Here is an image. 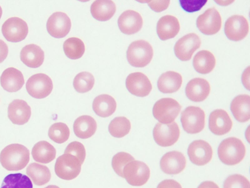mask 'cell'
I'll return each mask as SVG.
<instances>
[{"label": "cell", "mask_w": 250, "mask_h": 188, "mask_svg": "<svg viewBox=\"0 0 250 188\" xmlns=\"http://www.w3.org/2000/svg\"><path fill=\"white\" fill-rule=\"evenodd\" d=\"M30 159L29 150L24 145L14 143L6 146L0 153L2 166L9 171H18L24 168Z\"/></svg>", "instance_id": "1"}, {"label": "cell", "mask_w": 250, "mask_h": 188, "mask_svg": "<svg viewBox=\"0 0 250 188\" xmlns=\"http://www.w3.org/2000/svg\"><path fill=\"white\" fill-rule=\"evenodd\" d=\"M246 154V148L241 140L235 137L224 139L219 145L218 155L220 160L227 165L240 163Z\"/></svg>", "instance_id": "2"}, {"label": "cell", "mask_w": 250, "mask_h": 188, "mask_svg": "<svg viewBox=\"0 0 250 188\" xmlns=\"http://www.w3.org/2000/svg\"><path fill=\"white\" fill-rule=\"evenodd\" d=\"M153 55L151 45L144 40L132 42L128 47L126 57L128 63L132 66L144 67L151 61Z\"/></svg>", "instance_id": "3"}, {"label": "cell", "mask_w": 250, "mask_h": 188, "mask_svg": "<svg viewBox=\"0 0 250 188\" xmlns=\"http://www.w3.org/2000/svg\"><path fill=\"white\" fill-rule=\"evenodd\" d=\"M83 164L77 157L69 153H64L56 161L55 172L61 179L71 180L79 175Z\"/></svg>", "instance_id": "4"}, {"label": "cell", "mask_w": 250, "mask_h": 188, "mask_svg": "<svg viewBox=\"0 0 250 188\" xmlns=\"http://www.w3.org/2000/svg\"><path fill=\"white\" fill-rule=\"evenodd\" d=\"M181 105L172 98H162L154 104L152 113L160 123L169 124L174 121L181 110Z\"/></svg>", "instance_id": "5"}, {"label": "cell", "mask_w": 250, "mask_h": 188, "mask_svg": "<svg viewBox=\"0 0 250 188\" xmlns=\"http://www.w3.org/2000/svg\"><path fill=\"white\" fill-rule=\"evenodd\" d=\"M181 121L186 132L189 134L198 133L205 127V112L199 107L188 106L182 112Z\"/></svg>", "instance_id": "6"}, {"label": "cell", "mask_w": 250, "mask_h": 188, "mask_svg": "<svg viewBox=\"0 0 250 188\" xmlns=\"http://www.w3.org/2000/svg\"><path fill=\"white\" fill-rule=\"evenodd\" d=\"M150 169L145 163L134 160L127 163L123 169L124 178L133 186L145 185L150 177Z\"/></svg>", "instance_id": "7"}, {"label": "cell", "mask_w": 250, "mask_h": 188, "mask_svg": "<svg viewBox=\"0 0 250 188\" xmlns=\"http://www.w3.org/2000/svg\"><path fill=\"white\" fill-rule=\"evenodd\" d=\"M51 79L44 73L34 74L29 77L26 83L28 93L33 97L42 99L47 97L53 90Z\"/></svg>", "instance_id": "8"}, {"label": "cell", "mask_w": 250, "mask_h": 188, "mask_svg": "<svg viewBox=\"0 0 250 188\" xmlns=\"http://www.w3.org/2000/svg\"><path fill=\"white\" fill-rule=\"evenodd\" d=\"M153 136L156 143L162 147L173 145L179 139L180 129L177 123H157L153 130Z\"/></svg>", "instance_id": "9"}, {"label": "cell", "mask_w": 250, "mask_h": 188, "mask_svg": "<svg viewBox=\"0 0 250 188\" xmlns=\"http://www.w3.org/2000/svg\"><path fill=\"white\" fill-rule=\"evenodd\" d=\"M1 32L8 41L17 43L23 40L26 37L28 27L23 20L14 17L4 22L1 27Z\"/></svg>", "instance_id": "10"}, {"label": "cell", "mask_w": 250, "mask_h": 188, "mask_svg": "<svg viewBox=\"0 0 250 188\" xmlns=\"http://www.w3.org/2000/svg\"><path fill=\"white\" fill-rule=\"evenodd\" d=\"M222 19L219 12L212 7L206 10L199 15L196 20L198 29L205 35L217 33L221 29Z\"/></svg>", "instance_id": "11"}, {"label": "cell", "mask_w": 250, "mask_h": 188, "mask_svg": "<svg viewBox=\"0 0 250 188\" xmlns=\"http://www.w3.org/2000/svg\"><path fill=\"white\" fill-rule=\"evenodd\" d=\"M201 41L195 33H188L179 39L175 43L174 50L176 56L180 60H189L193 53L199 48Z\"/></svg>", "instance_id": "12"}, {"label": "cell", "mask_w": 250, "mask_h": 188, "mask_svg": "<svg viewBox=\"0 0 250 188\" xmlns=\"http://www.w3.org/2000/svg\"><path fill=\"white\" fill-rule=\"evenodd\" d=\"M249 25L247 20L242 15H234L229 17L225 24L224 31L227 38L238 41L248 34Z\"/></svg>", "instance_id": "13"}, {"label": "cell", "mask_w": 250, "mask_h": 188, "mask_svg": "<svg viewBox=\"0 0 250 188\" xmlns=\"http://www.w3.org/2000/svg\"><path fill=\"white\" fill-rule=\"evenodd\" d=\"M188 154L192 163L201 166L211 161L213 151L208 142L202 140H198L194 141L189 145Z\"/></svg>", "instance_id": "14"}, {"label": "cell", "mask_w": 250, "mask_h": 188, "mask_svg": "<svg viewBox=\"0 0 250 188\" xmlns=\"http://www.w3.org/2000/svg\"><path fill=\"white\" fill-rule=\"evenodd\" d=\"M71 27V20L66 14L56 12L48 18L46 28L49 34L56 38L65 37L70 31Z\"/></svg>", "instance_id": "15"}, {"label": "cell", "mask_w": 250, "mask_h": 188, "mask_svg": "<svg viewBox=\"0 0 250 188\" xmlns=\"http://www.w3.org/2000/svg\"><path fill=\"white\" fill-rule=\"evenodd\" d=\"M125 85L131 94L139 97L148 95L152 88L148 77L141 72L129 74L126 78Z\"/></svg>", "instance_id": "16"}, {"label": "cell", "mask_w": 250, "mask_h": 188, "mask_svg": "<svg viewBox=\"0 0 250 188\" xmlns=\"http://www.w3.org/2000/svg\"><path fill=\"white\" fill-rule=\"evenodd\" d=\"M232 126V122L228 113L223 109H216L209 115L208 127L216 135H223L229 133Z\"/></svg>", "instance_id": "17"}, {"label": "cell", "mask_w": 250, "mask_h": 188, "mask_svg": "<svg viewBox=\"0 0 250 188\" xmlns=\"http://www.w3.org/2000/svg\"><path fill=\"white\" fill-rule=\"evenodd\" d=\"M161 170L167 174H177L181 172L186 165V159L184 155L177 151L166 153L160 162Z\"/></svg>", "instance_id": "18"}, {"label": "cell", "mask_w": 250, "mask_h": 188, "mask_svg": "<svg viewBox=\"0 0 250 188\" xmlns=\"http://www.w3.org/2000/svg\"><path fill=\"white\" fill-rule=\"evenodd\" d=\"M143 21L141 15L132 10L124 11L119 16L118 24L120 30L124 34H133L142 28Z\"/></svg>", "instance_id": "19"}, {"label": "cell", "mask_w": 250, "mask_h": 188, "mask_svg": "<svg viewBox=\"0 0 250 188\" xmlns=\"http://www.w3.org/2000/svg\"><path fill=\"white\" fill-rule=\"evenodd\" d=\"M210 90V85L207 80L202 78H195L188 82L185 92L189 100L194 102H201L207 98Z\"/></svg>", "instance_id": "20"}, {"label": "cell", "mask_w": 250, "mask_h": 188, "mask_svg": "<svg viewBox=\"0 0 250 188\" xmlns=\"http://www.w3.org/2000/svg\"><path fill=\"white\" fill-rule=\"evenodd\" d=\"M31 115V108L23 100L15 99L9 104L8 117L15 124L23 125L27 123Z\"/></svg>", "instance_id": "21"}, {"label": "cell", "mask_w": 250, "mask_h": 188, "mask_svg": "<svg viewBox=\"0 0 250 188\" xmlns=\"http://www.w3.org/2000/svg\"><path fill=\"white\" fill-rule=\"evenodd\" d=\"M180 28L178 19L170 15L162 17L157 24V33L159 38L163 41L175 37Z\"/></svg>", "instance_id": "22"}, {"label": "cell", "mask_w": 250, "mask_h": 188, "mask_svg": "<svg viewBox=\"0 0 250 188\" xmlns=\"http://www.w3.org/2000/svg\"><path fill=\"white\" fill-rule=\"evenodd\" d=\"M0 82L4 90L12 93L18 91L22 88L24 79L21 71L15 68L10 67L3 71Z\"/></svg>", "instance_id": "23"}, {"label": "cell", "mask_w": 250, "mask_h": 188, "mask_svg": "<svg viewBox=\"0 0 250 188\" xmlns=\"http://www.w3.org/2000/svg\"><path fill=\"white\" fill-rule=\"evenodd\" d=\"M21 61L27 67L37 68L43 63L44 53L42 49L35 44H29L24 47L21 51Z\"/></svg>", "instance_id": "24"}, {"label": "cell", "mask_w": 250, "mask_h": 188, "mask_svg": "<svg viewBox=\"0 0 250 188\" xmlns=\"http://www.w3.org/2000/svg\"><path fill=\"white\" fill-rule=\"evenodd\" d=\"M230 110L235 118L240 122L248 121L250 118V96L240 94L232 100Z\"/></svg>", "instance_id": "25"}, {"label": "cell", "mask_w": 250, "mask_h": 188, "mask_svg": "<svg viewBox=\"0 0 250 188\" xmlns=\"http://www.w3.org/2000/svg\"><path fill=\"white\" fill-rule=\"evenodd\" d=\"M181 75L174 71H167L161 74L157 81L159 90L165 94L177 91L182 83Z\"/></svg>", "instance_id": "26"}, {"label": "cell", "mask_w": 250, "mask_h": 188, "mask_svg": "<svg viewBox=\"0 0 250 188\" xmlns=\"http://www.w3.org/2000/svg\"><path fill=\"white\" fill-rule=\"evenodd\" d=\"M97 126L96 121L92 117L83 115L75 120L73 124V131L77 137L86 139L95 134Z\"/></svg>", "instance_id": "27"}, {"label": "cell", "mask_w": 250, "mask_h": 188, "mask_svg": "<svg viewBox=\"0 0 250 188\" xmlns=\"http://www.w3.org/2000/svg\"><path fill=\"white\" fill-rule=\"evenodd\" d=\"M117 104L115 99L110 95L103 94L94 98L92 108L97 115L106 118L112 115L116 109Z\"/></svg>", "instance_id": "28"}, {"label": "cell", "mask_w": 250, "mask_h": 188, "mask_svg": "<svg viewBox=\"0 0 250 188\" xmlns=\"http://www.w3.org/2000/svg\"><path fill=\"white\" fill-rule=\"evenodd\" d=\"M116 9L115 3L110 0H95L90 7L92 16L100 21L109 20L114 15Z\"/></svg>", "instance_id": "29"}, {"label": "cell", "mask_w": 250, "mask_h": 188, "mask_svg": "<svg viewBox=\"0 0 250 188\" xmlns=\"http://www.w3.org/2000/svg\"><path fill=\"white\" fill-rule=\"evenodd\" d=\"M216 59L209 51L202 50L198 52L193 60V66L196 71L201 74L211 72L215 67Z\"/></svg>", "instance_id": "30"}, {"label": "cell", "mask_w": 250, "mask_h": 188, "mask_svg": "<svg viewBox=\"0 0 250 188\" xmlns=\"http://www.w3.org/2000/svg\"><path fill=\"white\" fill-rule=\"evenodd\" d=\"M56 150L48 142L42 141L36 143L32 150L34 160L39 163L48 164L56 157Z\"/></svg>", "instance_id": "31"}, {"label": "cell", "mask_w": 250, "mask_h": 188, "mask_svg": "<svg viewBox=\"0 0 250 188\" xmlns=\"http://www.w3.org/2000/svg\"><path fill=\"white\" fill-rule=\"evenodd\" d=\"M26 174L34 184L42 186L51 179V172L48 167L38 163L30 164L26 168Z\"/></svg>", "instance_id": "32"}, {"label": "cell", "mask_w": 250, "mask_h": 188, "mask_svg": "<svg viewBox=\"0 0 250 188\" xmlns=\"http://www.w3.org/2000/svg\"><path fill=\"white\" fill-rule=\"evenodd\" d=\"M63 48L66 56L74 60L82 57L85 51V46L81 39L71 37L64 41Z\"/></svg>", "instance_id": "33"}, {"label": "cell", "mask_w": 250, "mask_h": 188, "mask_svg": "<svg viewBox=\"0 0 250 188\" xmlns=\"http://www.w3.org/2000/svg\"><path fill=\"white\" fill-rule=\"evenodd\" d=\"M0 188H33V184L26 175L20 173H13L4 178Z\"/></svg>", "instance_id": "34"}, {"label": "cell", "mask_w": 250, "mask_h": 188, "mask_svg": "<svg viewBox=\"0 0 250 188\" xmlns=\"http://www.w3.org/2000/svg\"><path fill=\"white\" fill-rule=\"evenodd\" d=\"M131 129L129 119L125 117H118L113 119L108 126V131L114 137L121 138L128 134Z\"/></svg>", "instance_id": "35"}, {"label": "cell", "mask_w": 250, "mask_h": 188, "mask_svg": "<svg viewBox=\"0 0 250 188\" xmlns=\"http://www.w3.org/2000/svg\"><path fill=\"white\" fill-rule=\"evenodd\" d=\"M95 82L93 75L87 71L78 73L73 80L74 89L78 93H86L92 89Z\"/></svg>", "instance_id": "36"}, {"label": "cell", "mask_w": 250, "mask_h": 188, "mask_svg": "<svg viewBox=\"0 0 250 188\" xmlns=\"http://www.w3.org/2000/svg\"><path fill=\"white\" fill-rule=\"evenodd\" d=\"M49 138L57 143H62L67 141L70 130L67 125L62 122L53 124L48 130Z\"/></svg>", "instance_id": "37"}, {"label": "cell", "mask_w": 250, "mask_h": 188, "mask_svg": "<svg viewBox=\"0 0 250 188\" xmlns=\"http://www.w3.org/2000/svg\"><path fill=\"white\" fill-rule=\"evenodd\" d=\"M134 160L135 159L129 153L120 152L113 157L111 162L112 167L117 175L124 178V166L129 162Z\"/></svg>", "instance_id": "38"}, {"label": "cell", "mask_w": 250, "mask_h": 188, "mask_svg": "<svg viewBox=\"0 0 250 188\" xmlns=\"http://www.w3.org/2000/svg\"><path fill=\"white\" fill-rule=\"evenodd\" d=\"M223 188H250L249 181L238 174L229 176L224 181Z\"/></svg>", "instance_id": "39"}, {"label": "cell", "mask_w": 250, "mask_h": 188, "mask_svg": "<svg viewBox=\"0 0 250 188\" xmlns=\"http://www.w3.org/2000/svg\"><path fill=\"white\" fill-rule=\"evenodd\" d=\"M64 153H67L77 157L83 163L86 156L84 145L77 141H74L66 146Z\"/></svg>", "instance_id": "40"}, {"label": "cell", "mask_w": 250, "mask_h": 188, "mask_svg": "<svg viewBox=\"0 0 250 188\" xmlns=\"http://www.w3.org/2000/svg\"><path fill=\"white\" fill-rule=\"evenodd\" d=\"M207 1L204 0H180L179 3L185 11L191 13L200 10Z\"/></svg>", "instance_id": "41"}, {"label": "cell", "mask_w": 250, "mask_h": 188, "mask_svg": "<svg viewBox=\"0 0 250 188\" xmlns=\"http://www.w3.org/2000/svg\"><path fill=\"white\" fill-rule=\"evenodd\" d=\"M151 9L156 12H162L167 8L170 0H152L146 1Z\"/></svg>", "instance_id": "42"}, {"label": "cell", "mask_w": 250, "mask_h": 188, "mask_svg": "<svg viewBox=\"0 0 250 188\" xmlns=\"http://www.w3.org/2000/svg\"><path fill=\"white\" fill-rule=\"evenodd\" d=\"M157 188H182L178 182L172 179H166L161 182Z\"/></svg>", "instance_id": "43"}, {"label": "cell", "mask_w": 250, "mask_h": 188, "mask_svg": "<svg viewBox=\"0 0 250 188\" xmlns=\"http://www.w3.org/2000/svg\"><path fill=\"white\" fill-rule=\"evenodd\" d=\"M8 48L6 44L0 39V63L2 62L7 57Z\"/></svg>", "instance_id": "44"}, {"label": "cell", "mask_w": 250, "mask_h": 188, "mask_svg": "<svg viewBox=\"0 0 250 188\" xmlns=\"http://www.w3.org/2000/svg\"><path fill=\"white\" fill-rule=\"evenodd\" d=\"M242 83L245 87L250 90V67H248L243 72L242 75Z\"/></svg>", "instance_id": "45"}, {"label": "cell", "mask_w": 250, "mask_h": 188, "mask_svg": "<svg viewBox=\"0 0 250 188\" xmlns=\"http://www.w3.org/2000/svg\"><path fill=\"white\" fill-rule=\"evenodd\" d=\"M197 188H219L214 182L206 181L201 183Z\"/></svg>", "instance_id": "46"}, {"label": "cell", "mask_w": 250, "mask_h": 188, "mask_svg": "<svg viewBox=\"0 0 250 188\" xmlns=\"http://www.w3.org/2000/svg\"><path fill=\"white\" fill-rule=\"evenodd\" d=\"M214 1L220 5L226 6L234 2V0H215Z\"/></svg>", "instance_id": "47"}, {"label": "cell", "mask_w": 250, "mask_h": 188, "mask_svg": "<svg viewBox=\"0 0 250 188\" xmlns=\"http://www.w3.org/2000/svg\"><path fill=\"white\" fill-rule=\"evenodd\" d=\"M44 188H60L56 185H49Z\"/></svg>", "instance_id": "48"}, {"label": "cell", "mask_w": 250, "mask_h": 188, "mask_svg": "<svg viewBox=\"0 0 250 188\" xmlns=\"http://www.w3.org/2000/svg\"><path fill=\"white\" fill-rule=\"evenodd\" d=\"M2 8L1 7V6H0V19L1 18V17L2 16Z\"/></svg>", "instance_id": "49"}]
</instances>
